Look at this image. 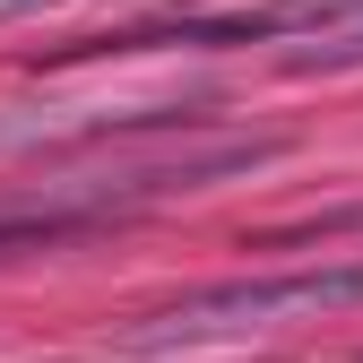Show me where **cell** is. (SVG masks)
<instances>
[{
	"label": "cell",
	"mask_w": 363,
	"mask_h": 363,
	"mask_svg": "<svg viewBox=\"0 0 363 363\" xmlns=\"http://www.w3.org/2000/svg\"><path fill=\"white\" fill-rule=\"evenodd\" d=\"M363 303V259L346 268H294V277H242V286H208L191 303H173L156 329H139V346H173V337H225V329H268L286 311H346Z\"/></svg>",
	"instance_id": "obj_1"
},
{
	"label": "cell",
	"mask_w": 363,
	"mask_h": 363,
	"mask_svg": "<svg viewBox=\"0 0 363 363\" xmlns=\"http://www.w3.org/2000/svg\"><path fill=\"white\" fill-rule=\"evenodd\" d=\"M0 9H43V0H0Z\"/></svg>",
	"instance_id": "obj_3"
},
{
	"label": "cell",
	"mask_w": 363,
	"mask_h": 363,
	"mask_svg": "<svg viewBox=\"0 0 363 363\" xmlns=\"http://www.w3.org/2000/svg\"><path fill=\"white\" fill-rule=\"evenodd\" d=\"M78 216H61V208H35V216H0V251H18V242H52V234H69Z\"/></svg>",
	"instance_id": "obj_2"
}]
</instances>
